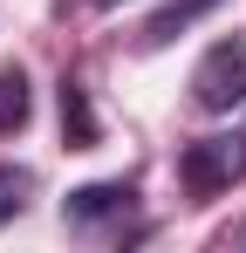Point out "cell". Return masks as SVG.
I'll return each mask as SVG.
<instances>
[{"instance_id":"cell-1","label":"cell","mask_w":246,"mask_h":253,"mask_svg":"<svg viewBox=\"0 0 246 253\" xmlns=\"http://www.w3.org/2000/svg\"><path fill=\"white\" fill-rule=\"evenodd\" d=\"M192 103L212 110V117H226V110L246 103V35L212 42V48L199 55V69H192Z\"/></svg>"},{"instance_id":"cell-2","label":"cell","mask_w":246,"mask_h":253,"mask_svg":"<svg viewBox=\"0 0 246 253\" xmlns=\"http://www.w3.org/2000/svg\"><path fill=\"white\" fill-rule=\"evenodd\" d=\"M240 171H246V130H233V137H199V144L185 151V185H192L199 199L226 192Z\"/></svg>"},{"instance_id":"cell-3","label":"cell","mask_w":246,"mask_h":253,"mask_svg":"<svg viewBox=\"0 0 246 253\" xmlns=\"http://www.w3.org/2000/svg\"><path fill=\"white\" fill-rule=\"evenodd\" d=\"M130 185L123 178H103V185H82V192H69L62 199V219L69 226H96V219H117V212H130Z\"/></svg>"},{"instance_id":"cell-4","label":"cell","mask_w":246,"mask_h":253,"mask_svg":"<svg viewBox=\"0 0 246 253\" xmlns=\"http://www.w3.org/2000/svg\"><path fill=\"white\" fill-rule=\"evenodd\" d=\"M212 7H219V0H171V7H158V14L137 28V48H164V42H178L185 28H199Z\"/></svg>"},{"instance_id":"cell-5","label":"cell","mask_w":246,"mask_h":253,"mask_svg":"<svg viewBox=\"0 0 246 253\" xmlns=\"http://www.w3.org/2000/svg\"><path fill=\"white\" fill-rule=\"evenodd\" d=\"M62 130H69V151H89V144L103 137L96 110H89V89H82L76 76H62Z\"/></svg>"},{"instance_id":"cell-6","label":"cell","mask_w":246,"mask_h":253,"mask_svg":"<svg viewBox=\"0 0 246 253\" xmlns=\"http://www.w3.org/2000/svg\"><path fill=\"white\" fill-rule=\"evenodd\" d=\"M21 124H28V69L7 62L0 69V137H14Z\"/></svg>"},{"instance_id":"cell-7","label":"cell","mask_w":246,"mask_h":253,"mask_svg":"<svg viewBox=\"0 0 246 253\" xmlns=\"http://www.w3.org/2000/svg\"><path fill=\"white\" fill-rule=\"evenodd\" d=\"M28 199H35V171H28V165H0V226L21 219Z\"/></svg>"},{"instance_id":"cell-8","label":"cell","mask_w":246,"mask_h":253,"mask_svg":"<svg viewBox=\"0 0 246 253\" xmlns=\"http://www.w3.org/2000/svg\"><path fill=\"white\" fill-rule=\"evenodd\" d=\"M103 7H123V0H103Z\"/></svg>"},{"instance_id":"cell-9","label":"cell","mask_w":246,"mask_h":253,"mask_svg":"<svg viewBox=\"0 0 246 253\" xmlns=\"http://www.w3.org/2000/svg\"><path fill=\"white\" fill-rule=\"evenodd\" d=\"M240 240H246V226H240Z\"/></svg>"}]
</instances>
